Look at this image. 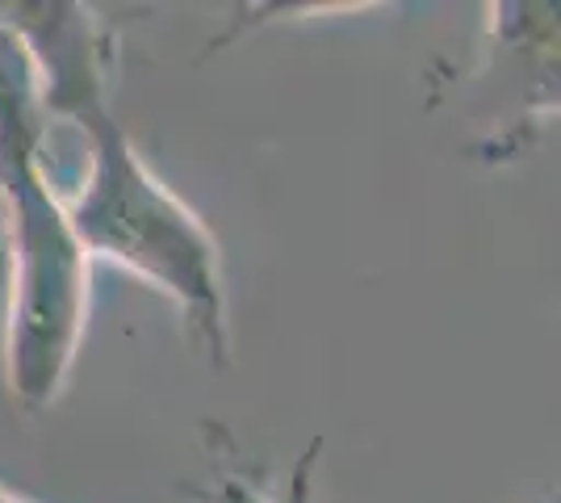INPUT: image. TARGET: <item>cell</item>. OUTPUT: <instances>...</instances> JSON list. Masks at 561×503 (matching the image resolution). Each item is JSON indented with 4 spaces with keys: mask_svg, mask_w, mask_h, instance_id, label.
Listing matches in <instances>:
<instances>
[{
    "mask_svg": "<svg viewBox=\"0 0 561 503\" xmlns=\"http://www.w3.org/2000/svg\"><path fill=\"white\" fill-rule=\"evenodd\" d=\"M0 18L30 47L47 118H68L84 130L89 176L80 193L64 202L76 240L89 256L117 261L164 289L185 311L188 335L206 348V357L227 365L231 340L218 243L210 227L142 164L139 147L114 118V30L96 9L71 0L0 4Z\"/></svg>",
    "mask_w": 561,
    "mask_h": 503,
    "instance_id": "cell-1",
    "label": "cell"
},
{
    "mask_svg": "<svg viewBox=\"0 0 561 503\" xmlns=\"http://www.w3.org/2000/svg\"><path fill=\"white\" fill-rule=\"evenodd\" d=\"M47 110L22 34L0 18V197L9 227L4 369L25 411H47L89 319V252L47 172Z\"/></svg>",
    "mask_w": 561,
    "mask_h": 503,
    "instance_id": "cell-2",
    "label": "cell"
},
{
    "mask_svg": "<svg viewBox=\"0 0 561 503\" xmlns=\"http://www.w3.org/2000/svg\"><path fill=\"white\" fill-rule=\"evenodd\" d=\"M323 454V436H314L302 449V457L294 461V475L280 487L277 495H268V503H314V466Z\"/></svg>",
    "mask_w": 561,
    "mask_h": 503,
    "instance_id": "cell-3",
    "label": "cell"
},
{
    "mask_svg": "<svg viewBox=\"0 0 561 503\" xmlns=\"http://www.w3.org/2000/svg\"><path fill=\"white\" fill-rule=\"evenodd\" d=\"M206 503H268V495L260 491L256 482L239 479V475H222V479L210 487Z\"/></svg>",
    "mask_w": 561,
    "mask_h": 503,
    "instance_id": "cell-4",
    "label": "cell"
},
{
    "mask_svg": "<svg viewBox=\"0 0 561 503\" xmlns=\"http://www.w3.org/2000/svg\"><path fill=\"white\" fill-rule=\"evenodd\" d=\"M0 503H25L22 495H13V491H4V487H0Z\"/></svg>",
    "mask_w": 561,
    "mask_h": 503,
    "instance_id": "cell-5",
    "label": "cell"
}]
</instances>
